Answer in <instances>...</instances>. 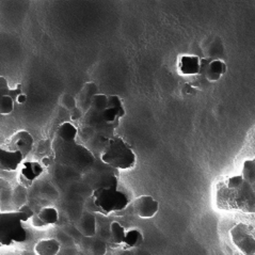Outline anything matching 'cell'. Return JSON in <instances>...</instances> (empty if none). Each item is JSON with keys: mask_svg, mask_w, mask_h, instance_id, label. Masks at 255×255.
Listing matches in <instances>:
<instances>
[{"mask_svg": "<svg viewBox=\"0 0 255 255\" xmlns=\"http://www.w3.org/2000/svg\"><path fill=\"white\" fill-rule=\"evenodd\" d=\"M216 203L224 211L255 213V192L242 175L231 176L217 185Z\"/></svg>", "mask_w": 255, "mask_h": 255, "instance_id": "obj_1", "label": "cell"}, {"mask_svg": "<svg viewBox=\"0 0 255 255\" xmlns=\"http://www.w3.org/2000/svg\"><path fill=\"white\" fill-rule=\"evenodd\" d=\"M59 143L54 145L56 158L59 162L80 169L84 173L93 166L95 157L85 145L77 144L76 142H63L61 140Z\"/></svg>", "mask_w": 255, "mask_h": 255, "instance_id": "obj_2", "label": "cell"}, {"mask_svg": "<svg viewBox=\"0 0 255 255\" xmlns=\"http://www.w3.org/2000/svg\"><path fill=\"white\" fill-rule=\"evenodd\" d=\"M119 176L120 171L101 158H95L93 166L84 173L85 182L92 192L100 189H119Z\"/></svg>", "mask_w": 255, "mask_h": 255, "instance_id": "obj_3", "label": "cell"}, {"mask_svg": "<svg viewBox=\"0 0 255 255\" xmlns=\"http://www.w3.org/2000/svg\"><path fill=\"white\" fill-rule=\"evenodd\" d=\"M101 159L117 170H128L136 164V155L130 146L119 136L109 140Z\"/></svg>", "mask_w": 255, "mask_h": 255, "instance_id": "obj_4", "label": "cell"}, {"mask_svg": "<svg viewBox=\"0 0 255 255\" xmlns=\"http://www.w3.org/2000/svg\"><path fill=\"white\" fill-rule=\"evenodd\" d=\"M28 232L22 227L17 212L2 213L0 216V247L11 246L13 243H24Z\"/></svg>", "mask_w": 255, "mask_h": 255, "instance_id": "obj_5", "label": "cell"}, {"mask_svg": "<svg viewBox=\"0 0 255 255\" xmlns=\"http://www.w3.org/2000/svg\"><path fill=\"white\" fill-rule=\"evenodd\" d=\"M90 197L92 198L93 203L99 209V212L104 215L124 211L129 203V199L126 196V193L119 189L95 190Z\"/></svg>", "mask_w": 255, "mask_h": 255, "instance_id": "obj_6", "label": "cell"}, {"mask_svg": "<svg viewBox=\"0 0 255 255\" xmlns=\"http://www.w3.org/2000/svg\"><path fill=\"white\" fill-rule=\"evenodd\" d=\"M120 122L117 123H106L103 120L102 112L90 108L80 120L81 125L90 126L95 131L96 134H101L103 137L112 139L116 136V128Z\"/></svg>", "mask_w": 255, "mask_h": 255, "instance_id": "obj_7", "label": "cell"}, {"mask_svg": "<svg viewBox=\"0 0 255 255\" xmlns=\"http://www.w3.org/2000/svg\"><path fill=\"white\" fill-rule=\"evenodd\" d=\"M249 228L246 224H237L231 231L232 241L236 245L237 248L243 253V255H254L255 254V237L250 233Z\"/></svg>", "mask_w": 255, "mask_h": 255, "instance_id": "obj_8", "label": "cell"}, {"mask_svg": "<svg viewBox=\"0 0 255 255\" xmlns=\"http://www.w3.org/2000/svg\"><path fill=\"white\" fill-rule=\"evenodd\" d=\"M227 64L222 60H209L201 58L200 75L204 76L208 82L218 81L227 73Z\"/></svg>", "mask_w": 255, "mask_h": 255, "instance_id": "obj_9", "label": "cell"}, {"mask_svg": "<svg viewBox=\"0 0 255 255\" xmlns=\"http://www.w3.org/2000/svg\"><path fill=\"white\" fill-rule=\"evenodd\" d=\"M133 212L140 218L148 219L154 217L159 209L158 201H156L152 196H141L133 201Z\"/></svg>", "mask_w": 255, "mask_h": 255, "instance_id": "obj_10", "label": "cell"}, {"mask_svg": "<svg viewBox=\"0 0 255 255\" xmlns=\"http://www.w3.org/2000/svg\"><path fill=\"white\" fill-rule=\"evenodd\" d=\"M33 146V138L26 130H20L13 134V137L10 139L7 148L9 151H17L20 152L26 158V156L32 149Z\"/></svg>", "mask_w": 255, "mask_h": 255, "instance_id": "obj_11", "label": "cell"}, {"mask_svg": "<svg viewBox=\"0 0 255 255\" xmlns=\"http://www.w3.org/2000/svg\"><path fill=\"white\" fill-rule=\"evenodd\" d=\"M25 159L24 155L17 151H9L0 147V169L3 171H15Z\"/></svg>", "mask_w": 255, "mask_h": 255, "instance_id": "obj_12", "label": "cell"}, {"mask_svg": "<svg viewBox=\"0 0 255 255\" xmlns=\"http://www.w3.org/2000/svg\"><path fill=\"white\" fill-rule=\"evenodd\" d=\"M43 166L37 161H26L20 170V183L27 187V182L31 185L34 179L43 173Z\"/></svg>", "mask_w": 255, "mask_h": 255, "instance_id": "obj_13", "label": "cell"}, {"mask_svg": "<svg viewBox=\"0 0 255 255\" xmlns=\"http://www.w3.org/2000/svg\"><path fill=\"white\" fill-rule=\"evenodd\" d=\"M97 92H99V89H97L95 82H88V84H86L80 90L76 101L77 107L80 108L84 114H86L90 109V107H91V101L93 99V96L97 94Z\"/></svg>", "mask_w": 255, "mask_h": 255, "instance_id": "obj_14", "label": "cell"}, {"mask_svg": "<svg viewBox=\"0 0 255 255\" xmlns=\"http://www.w3.org/2000/svg\"><path fill=\"white\" fill-rule=\"evenodd\" d=\"M77 230L85 237L93 238L96 234V219L93 213L84 212L77 222Z\"/></svg>", "mask_w": 255, "mask_h": 255, "instance_id": "obj_15", "label": "cell"}, {"mask_svg": "<svg viewBox=\"0 0 255 255\" xmlns=\"http://www.w3.org/2000/svg\"><path fill=\"white\" fill-rule=\"evenodd\" d=\"M200 60L197 56H183L178 60V72L185 76H193L200 73Z\"/></svg>", "mask_w": 255, "mask_h": 255, "instance_id": "obj_16", "label": "cell"}, {"mask_svg": "<svg viewBox=\"0 0 255 255\" xmlns=\"http://www.w3.org/2000/svg\"><path fill=\"white\" fill-rule=\"evenodd\" d=\"M109 140L106 137H103L101 134H95L94 137H92L88 142L85 143V146L91 152L95 158H101V156L106 149Z\"/></svg>", "mask_w": 255, "mask_h": 255, "instance_id": "obj_17", "label": "cell"}, {"mask_svg": "<svg viewBox=\"0 0 255 255\" xmlns=\"http://www.w3.org/2000/svg\"><path fill=\"white\" fill-rule=\"evenodd\" d=\"M61 246L57 239H43L35 245L34 251L37 255H57Z\"/></svg>", "mask_w": 255, "mask_h": 255, "instance_id": "obj_18", "label": "cell"}, {"mask_svg": "<svg viewBox=\"0 0 255 255\" xmlns=\"http://www.w3.org/2000/svg\"><path fill=\"white\" fill-rule=\"evenodd\" d=\"M78 136L77 127L70 122H64L58 127L57 137L63 142H75Z\"/></svg>", "mask_w": 255, "mask_h": 255, "instance_id": "obj_19", "label": "cell"}, {"mask_svg": "<svg viewBox=\"0 0 255 255\" xmlns=\"http://www.w3.org/2000/svg\"><path fill=\"white\" fill-rule=\"evenodd\" d=\"M143 243V235L141 232L137 229H132L126 232V235L124 238V245L126 249L130 248H137Z\"/></svg>", "mask_w": 255, "mask_h": 255, "instance_id": "obj_20", "label": "cell"}, {"mask_svg": "<svg viewBox=\"0 0 255 255\" xmlns=\"http://www.w3.org/2000/svg\"><path fill=\"white\" fill-rule=\"evenodd\" d=\"M242 176L255 192V158L245 161Z\"/></svg>", "mask_w": 255, "mask_h": 255, "instance_id": "obj_21", "label": "cell"}, {"mask_svg": "<svg viewBox=\"0 0 255 255\" xmlns=\"http://www.w3.org/2000/svg\"><path fill=\"white\" fill-rule=\"evenodd\" d=\"M37 215H39L41 220L46 224V226L55 224L59 220V213L54 207H44L37 213Z\"/></svg>", "mask_w": 255, "mask_h": 255, "instance_id": "obj_22", "label": "cell"}, {"mask_svg": "<svg viewBox=\"0 0 255 255\" xmlns=\"http://www.w3.org/2000/svg\"><path fill=\"white\" fill-rule=\"evenodd\" d=\"M125 235L126 231L119 222L114 221L110 224V237L115 245H122L124 243Z\"/></svg>", "mask_w": 255, "mask_h": 255, "instance_id": "obj_23", "label": "cell"}, {"mask_svg": "<svg viewBox=\"0 0 255 255\" xmlns=\"http://www.w3.org/2000/svg\"><path fill=\"white\" fill-rule=\"evenodd\" d=\"M108 108L114 109L117 112V116H118L119 119L123 118L126 114L121 97L118 96V95L108 96Z\"/></svg>", "mask_w": 255, "mask_h": 255, "instance_id": "obj_24", "label": "cell"}, {"mask_svg": "<svg viewBox=\"0 0 255 255\" xmlns=\"http://www.w3.org/2000/svg\"><path fill=\"white\" fill-rule=\"evenodd\" d=\"M90 253L91 255H106L107 253V244L101 238H94L92 243L90 244Z\"/></svg>", "mask_w": 255, "mask_h": 255, "instance_id": "obj_25", "label": "cell"}, {"mask_svg": "<svg viewBox=\"0 0 255 255\" xmlns=\"http://www.w3.org/2000/svg\"><path fill=\"white\" fill-rule=\"evenodd\" d=\"M90 108L103 112L105 109L108 108V96L105 94L97 93L93 96V99L91 101V107Z\"/></svg>", "mask_w": 255, "mask_h": 255, "instance_id": "obj_26", "label": "cell"}, {"mask_svg": "<svg viewBox=\"0 0 255 255\" xmlns=\"http://www.w3.org/2000/svg\"><path fill=\"white\" fill-rule=\"evenodd\" d=\"M14 101L9 95L0 97V115L6 116L12 114L14 109Z\"/></svg>", "mask_w": 255, "mask_h": 255, "instance_id": "obj_27", "label": "cell"}, {"mask_svg": "<svg viewBox=\"0 0 255 255\" xmlns=\"http://www.w3.org/2000/svg\"><path fill=\"white\" fill-rule=\"evenodd\" d=\"M78 129V137L80 138V140L84 142V143H86V142H88L90 139H91L92 137L95 136V131L91 128L90 126H87V125H79V127H77Z\"/></svg>", "mask_w": 255, "mask_h": 255, "instance_id": "obj_28", "label": "cell"}, {"mask_svg": "<svg viewBox=\"0 0 255 255\" xmlns=\"http://www.w3.org/2000/svg\"><path fill=\"white\" fill-rule=\"evenodd\" d=\"M188 84L193 88V89H202L205 87V84H208V81L204 76H202L200 74L193 75V76L189 77V82Z\"/></svg>", "mask_w": 255, "mask_h": 255, "instance_id": "obj_29", "label": "cell"}, {"mask_svg": "<svg viewBox=\"0 0 255 255\" xmlns=\"http://www.w3.org/2000/svg\"><path fill=\"white\" fill-rule=\"evenodd\" d=\"M60 102H61V105L62 106L67 109V110H72L74 109L75 107H77V101L76 99H75L74 96H72L71 94H63L61 96V100H60Z\"/></svg>", "mask_w": 255, "mask_h": 255, "instance_id": "obj_30", "label": "cell"}, {"mask_svg": "<svg viewBox=\"0 0 255 255\" xmlns=\"http://www.w3.org/2000/svg\"><path fill=\"white\" fill-rule=\"evenodd\" d=\"M102 117H103V120L106 123H117V122H120V119L118 118L117 116V112L114 110V109H110V108H107L105 109L103 112H102Z\"/></svg>", "mask_w": 255, "mask_h": 255, "instance_id": "obj_31", "label": "cell"}, {"mask_svg": "<svg viewBox=\"0 0 255 255\" xmlns=\"http://www.w3.org/2000/svg\"><path fill=\"white\" fill-rule=\"evenodd\" d=\"M17 213H18V215L20 217V220L22 222H26L28 220H31V218L34 216V212L28 205H22L18 209Z\"/></svg>", "mask_w": 255, "mask_h": 255, "instance_id": "obj_32", "label": "cell"}, {"mask_svg": "<svg viewBox=\"0 0 255 255\" xmlns=\"http://www.w3.org/2000/svg\"><path fill=\"white\" fill-rule=\"evenodd\" d=\"M11 92V89L9 88V84L4 77L0 76V97L9 95Z\"/></svg>", "mask_w": 255, "mask_h": 255, "instance_id": "obj_33", "label": "cell"}, {"mask_svg": "<svg viewBox=\"0 0 255 255\" xmlns=\"http://www.w3.org/2000/svg\"><path fill=\"white\" fill-rule=\"evenodd\" d=\"M69 114H70L72 121H75V122H78V121L80 122V120L82 119V117H84V115H85L84 112L81 111V109L78 108V107H75L74 109L70 110Z\"/></svg>", "mask_w": 255, "mask_h": 255, "instance_id": "obj_34", "label": "cell"}, {"mask_svg": "<svg viewBox=\"0 0 255 255\" xmlns=\"http://www.w3.org/2000/svg\"><path fill=\"white\" fill-rule=\"evenodd\" d=\"M31 223H32V226H33L34 228H39V229H41V228H46V227H47L46 224H45V223L41 220V218H40L39 215H37V214H34V216L31 218Z\"/></svg>", "mask_w": 255, "mask_h": 255, "instance_id": "obj_35", "label": "cell"}, {"mask_svg": "<svg viewBox=\"0 0 255 255\" xmlns=\"http://www.w3.org/2000/svg\"><path fill=\"white\" fill-rule=\"evenodd\" d=\"M27 102V95L25 93H21L16 100H15V103L17 104H25Z\"/></svg>", "mask_w": 255, "mask_h": 255, "instance_id": "obj_36", "label": "cell"}, {"mask_svg": "<svg viewBox=\"0 0 255 255\" xmlns=\"http://www.w3.org/2000/svg\"><path fill=\"white\" fill-rule=\"evenodd\" d=\"M118 255H133L131 252H129V251H127V250H124V251H122V252H120Z\"/></svg>", "mask_w": 255, "mask_h": 255, "instance_id": "obj_37", "label": "cell"}, {"mask_svg": "<svg viewBox=\"0 0 255 255\" xmlns=\"http://www.w3.org/2000/svg\"><path fill=\"white\" fill-rule=\"evenodd\" d=\"M1 214H2V213H1V211H0V216H1Z\"/></svg>", "mask_w": 255, "mask_h": 255, "instance_id": "obj_38", "label": "cell"}, {"mask_svg": "<svg viewBox=\"0 0 255 255\" xmlns=\"http://www.w3.org/2000/svg\"><path fill=\"white\" fill-rule=\"evenodd\" d=\"M234 255H243V254H234Z\"/></svg>", "mask_w": 255, "mask_h": 255, "instance_id": "obj_39", "label": "cell"}, {"mask_svg": "<svg viewBox=\"0 0 255 255\" xmlns=\"http://www.w3.org/2000/svg\"><path fill=\"white\" fill-rule=\"evenodd\" d=\"M254 255H255V254H254Z\"/></svg>", "mask_w": 255, "mask_h": 255, "instance_id": "obj_40", "label": "cell"}]
</instances>
